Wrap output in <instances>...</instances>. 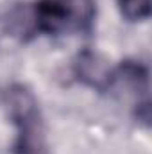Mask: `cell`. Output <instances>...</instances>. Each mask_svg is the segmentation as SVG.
<instances>
[{"label":"cell","mask_w":152,"mask_h":154,"mask_svg":"<svg viewBox=\"0 0 152 154\" xmlns=\"http://www.w3.org/2000/svg\"><path fill=\"white\" fill-rule=\"evenodd\" d=\"M72 70L77 81L97 91H108L114 84V70L109 61L91 48H84L77 54Z\"/></svg>","instance_id":"obj_3"},{"label":"cell","mask_w":152,"mask_h":154,"mask_svg":"<svg viewBox=\"0 0 152 154\" xmlns=\"http://www.w3.org/2000/svg\"><path fill=\"white\" fill-rule=\"evenodd\" d=\"M95 13V0H38L31 7L32 32L48 36L65 31L90 32Z\"/></svg>","instance_id":"obj_2"},{"label":"cell","mask_w":152,"mask_h":154,"mask_svg":"<svg viewBox=\"0 0 152 154\" xmlns=\"http://www.w3.org/2000/svg\"><path fill=\"white\" fill-rule=\"evenodd\" d=\"M120 13L129 22H143L150 16L152 0H116Z\"/></svg>","instance_id":"obj_4"},{"label":"cell","mask_w":152,"mask_h":154,"mask_svg":"<svg viewBox=\"0 0 152 154\" xmlns=\"http://www.w3.org/2000/svg\"><path fill=\"white\" fill-rule=\"evenodd\" d=\"M2 102L16 127L14 154H48L45 122L34 93L25 84H11L4 90Z\"/></svg>","instance_id":"obj_1"}]
</instances>
